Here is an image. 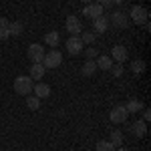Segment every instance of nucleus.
<instances>
[{"instance_id": "f257e3e1", "label": "nucleus", "mask_w": 151, "mask_h": 151, "mask_svg": "<svg viewBox=\"0 0 151 151\" xmlns=\"http://www.w3.org/2000/svg\"><path fill=\"white\" fill-rule=\"evenodd\" d=\"M32 87H35V83H32L30 77H26V75H20V77L14 79V91L18 95H22V97L32 93Z\"/></svg>"}, {"instance_id": "f03ea898", "label": "nucleus", "mask_w": 151, "mask_h": 151, "mask_svg": "<svg viewBox=\"0 0 151 151\" xmlns=\"http://www.w3.org/2000/svg\"><path fill=\"white\" fill-rule=\"evenodd\" d=\"M60 63H63V55L58 48H50L48 52H45V58H42L45 69H57V67H60Z\"/></svg>"}, {"instance_id": "7ed1b4c3", "label": "nucleus", "mask_w": 151, "mask_h": 151, "mask_svg": "<svg viewBox=\"0 0 151 151\" xmlns=\"http://www.w3.org/2000/svg\"><path fill=\"white\" fill-rule=\"evenodd\" d=\"M147 18H149V12H147V8L145 6H139V4H135L131 10H129V20H133L135 24H143L147 22Z\"/></svg>"}, {"instance_id": "20e7f679", "label": "nucleus", "mask_w": 151, "mask_h": 151, "mask_svg": "<svg viewBox=\"0 0 151 151\" xmlns=\"http://www.w3.org/2000/svg\"><path fill=\"white\" fill-rule=\"evenodd\" d=\"M129 22L131 20H129V16L123 10H113L109 14V24H113L115 28H127Z\"/></svg>"}, {"instance_id": "39448f33", "label": "nucleus", "mask_w": 151, "mask_h": 151, "mask_svg": "<svg viewBox=\"0 0 151 151\" xmlns=\"http://www.w3.org/2000/svg\"><path fill=\"white\" fill-rule=\"evenodd\" d=\"M127 109H125V105H117L111 109V113H109V119H111V123H115V125H123L125 121H127Z\"/></svg>"}, {"instance_id": "423d86ee", "label": "nucleus", "mask_w": 151, "mask_h": 151, "mask_svg": "<svg viewBox=\"0 0 151 151\" xmlns=\"http://www.w3.org/2000/svg\"><path fill=\"white\" fill-rule=\"evenodd\" d=\"M65 28H67V32L70 36H79L83 32V24H81V18L79 16H75V14H70L67 16V22H65Z\"/></svg>"}, {"instance_id": "0eeeda50", "label": "nucleus", "mask_w": 151, "mask_h": 151, "mask_svg": "<svg viewBox=\"0 0 151 151\" xmlns=\"http://www.w3.org/2000/svg\"><path fill=\"white\" fill-rule=\"evenodd\" d=\"M45 47L42 45H38V42H32L30 47H28V50H26V55H28V58L32 60V63H42V58H45Z\"/></svg>"}, {"instance_id": "6e6552de", "label": "nucleus", "mask_w": 151, "mask_h": 151, "mask_svg": "<svg viewBox=\"0 0 151 151\" xmlns=\"http://www.w3.org/2000/svg\"><path fill=\"white\" fill-rule=\"evenodd\" d=\"M103 12H105L103 6L97 4V2H93V4H85V8H83V16H87V18L95 20V18H99V16H103Z\"/></svg>"}, {"instance_id": "1a4fd4ad", "label": "nucleus", "mask_w": 151, "mask_h": 151, "mask_svg": "<svg viewBox=\"0 0 151 151\" xmlns=\"http://www.w3.org/2000/svg\"><path fill=\"white\" fill-rule=\"evenodd\" d=\"M111 58H113V63H121V65H123L129 58V50L123 47V45H115L113 50H111Z\"/></svg>"}, {"instance_id": "9d476101", "label": "nucleus", "mask_w": 151, "mask_h": 151, "mask_svg": "<svg viewBox=\"0 0 151 151\" xmlns=\"http://www.w3.org/2000/svg\"><path fill=\"white\" fill-rule=\"evenodd\" d=\"M85 45H83L81 36H69V40H67V50H69L70 55H81Z\"/></svg>"}, {"instance_id": "9b49d317", "label": "nucleus", "mask_w": 151, "mask_h": 151, "mask_svg": "<svg viewBox=\"0 0 151 151\" xmlns=\"http://www.w3.org/2000/svg\"><path fill=\"white\" fill-rule=\"evenodd\" d=\"M107 28H109V18L105 14L93 20V32L95 35H103V32H107Z\"/></svg>"}, {"instance_id": "f8f14e48", "label": "nucleus", "mask_w": 151, "mask_h": 151, "mask_svg": "<svg viewBox=\"0 0 151 151\" xmlns=\"http://www.w3.org/2000/svg\"><path fill=\"white\" fill-rule=\"evenodd\" d=\"M129 131L135 135V137H145V133H147V123L139 119V121H135V123H131L129 125Z\"/></svg>"}, {"instance_id": "ddd939ff", "label": "nucleus", "mask_w": 151, "mask_h": 151, "mask_svg": "<svg viewBox=\"0 0 151 151\" xmlns=\"http://www.w3.org/2000/svg\"><path fill=\"white\" fill-rule=\"evenodd\" d=\"M32 91H35V95L38 97V99H47V97H50V87H48L47 83H42V81H38L32 87Z\"/></svg>"}, {"instance_id": "4468645a", "label": "nucleus", "mask_w": 151, "mask_h": 151, "mask_svg": "<svg viewBox=\"0 0 151 151\" xmlns=\"http://www.w3.org/2000/svg\"><path fill=\"white\" fill-rule=\"evenodd\" d=\"M45 67H42V63H32V67H30V79L32 81H42V77H45Z\"/></svg>"}, {"instance_id": "2eb2a0df", "label": "nucleus", "mask_w": 151, "mask_h": 151, "mask_svg": "<svg viewBox=\"0 0 151 151\" xmlns=\"http://www.w3.org/2000/svg\"><path fill=\"white\" fill-rule=\"evenodd\" d=\"M58 42H60V35H58L57 30H50L45 35V45H48L50 48H57Z\"/></svg>"}, {"instance_id": "dca6fc26", "label": "nucleus", "mask_w": 151, "mask_h": 151, "mask_svg": "<svg viewBox=\"0 0 151 151\" xmlns=\"http://www.w3.org/2000/svg\"><path fill=\"white\" fill-rule=\"evenodd\" d=\"M95 63H97V69H101V70H109L113 67V58L107 57V55H99Z\"/></svg>"}, {"instance_id": "f3484780", "label": "nucleus", "mask_w": 151, "mask_h": 151, "mask_svg": "<svg viewBox=\"0 0 151 151\" xmlns=\"http://www.w3.org/2000/svg\"><path fill=\"white\" fill-rule=\"evenodd\" d=\"M81 73H83V77H93L95 73H97V63H95V58H89V60L83 65Z\"/></svg>"}, {"instance_id": "a211bd4d", "label": "nucleus", "mask_w": 151, "mask_h": 151, "mask_svg": "<svg viewBox=\"0 0 151 151\" xmlns=\"http://www.w3.org/2000/svg\"><path fill=\"white\" fill-rule=\"evenodd\" d=\"M109 143H111L113 147H121V145H123V131H119V129L111 131V135H109Z\"/></svg>"}, {"instance_id": "6ab92c4d", "label": "nucleus", "mask_w": 151, "mask_h": 151, "mask_svg": "<svg viewBox=\"0 0 151 151\" xmlns=\"http://www.w3.org/2000/svg\"><path fill=\"white\" fill-rule=\"evenodd\" d=\"M81 40H83V45H89V47H91V45H93L95 40H97V35H95L93 30H83L81 35Z\"/></svg>"}, {"instance_id": "aec40b11", "label": "nucleus", "mask_w": 151, "mask_h": 151, "mask_svg": "<svg viewBox=\"0 0 151 151\" xmlns=\"http://www.w3.org/2000/svg\"><path fill=\"white\" fill-rule=\"evenodd\" d=\"M125 109H127V113H139L141 109H143V103H141L139 99H131V101L125 105Z\"/></svg>"}, {"instance_id": "412c9836", "label": "nucleus", "mask_w": 151, "mask_h": 151, "mask_svg": "<svg viewBox=\"0 0 151 151\" xmlns=\"http://www.w3.org/2000/svg\"><path fill=\"white\" fill-rule=\"evenodd\" d=\"M22 30H24V24L22 22H10L8 24V32H10V36H18V35H22Z\"/></svg>"}, {"instance_id": "4be33fe9", "label": "nucleus", "mask_w": 151, "mask_h": 151, "mask_svg": "<svg viewBox=\"0 0 151 151\" xmlns=\"http://www.w3.org/2000/svg\"><path fill=\"white\" fill-rule=\"evenodd\" d=\"M26 105L30 111H36V109H40V99L36 95H26Z\"/></svg>"}, {"instance_id": "5701e85b", "label": "nucleus", "mask_w": 151, "mask_h": 151, "mask_svg": "<svg viewBox=\"0 0 151 151\" xmlns=\"http://www.w3.org/2000/svg\"><path fill=\"white\" fill-rule=\"evenodd\" d=\"M131 70H133L135 75H141V73L145 70V60H141V58H135V60H131Z\"/></svg>"}, {"instance_id": "b1692460", "label": "nucleus", "mask_w": 151, "mask_h": 151, "mask_svg": "<svg viewBox=\"0 0 151 151\" xmlns=\"http://www.w3.org/2000/svg\"><path fill=\"white\" fill-rule=\"evenodd\" d=\"M95 151H115V147L109 143V139H103V141H99V143H97Z\"/></svg>"}, {"instance_id": "393cba45", "label": "nucleus", "mask_w": 151, "mask_h": 151, "mask_svg": "<svg viewBox=\"0 0 151 151\" xmlns=\"http://www.w3.org/2000/svg\"><path fill=\"white\" fill-rule=\"evenodd\" d=\"M109 70L113 73V77H121V75H123V65H121V63H113V67Z\"/></svg>"}, {"instance_id": "a878e982", "label": "nucleus", "mask_w": 151, "mask_h": 151, "mask_svg": "<svg viewBox=\"0 0 151 151\" xmlns=\"http://www.w3.org/2000/svg\"><path fill=\"white\" fill-rule=\"evenodd\" d=\"M85 55H87V58H97V57H99V50H97L95 47H87Z\"/></svg>"}, {"instance_id": "bb28decb", "label": "nucleus", "mask_w": 151, "mask_h": 151, "mask_svg": "<svg viewBox=\"0 0 151 151\" xmlns=\"http://www.w3.org/2000/svg\"><path fill=\"white\" fill-rule=\"evenodd\" d=\"M10 36V32H8V28H0V40H6Z\"/></svg>"}, {"instance_id": "cd10ccee", "label": "nucleus", "mask_w": 151, "mask_h": 151, "mask_svg": "<svg viewBox=\"0 0 151 151\" xmlns=\"http://www.w3.org/2000/svg\"><path fill=\"white\" fill-rule=\"evenodd\" d=\"M8 24H10V20H8V18L0 16V28H8Z\"/></svg>"}, {"instance_id": "c85d7f7f", "label": "nucleus", "mask_w": 151, "mask_h": 151, "mask_svg": "<svg viewBox=\"0 0 151 151\" xmlns=\"http://www.w3.org/2000/svg\"><path fill=\"white\" fill-rule=\"evenodd\" d=\"M95 2H97V4H101V6H111V4H113V0H95Z\"/></svg>"}, {"instance_id": "c756f323", "label": "nucleus", "mask_w": 151, "mask_h": 151, "mask_svg": "<svg viewBox=\"0 0 151 151\" xmlns=\"http://www.w3.org/2000/svg\"><path fill=\"white\" fill-rule=\"evenodd\" d=\"M149 119H151V111H149V109H145V111H143V121L147 123Z\"/></svg>"}, {"instance_id": "7c9ffc66", "label": "nucleus", "mask_w": 151, "mask_h": 151, "mask_svg": "<svg viewBox=\"0 0 151 151\" xmlns=\"http://www.w3.org/2000/svg\"><path fill=\"white\" fill-rule=\"evenodd\" d=\"M115 151H131V149H127V147H123V145H121V147H115Z\"/></svg>"}, {"instance_id": "2f4dec72", "label": "nucleus", "mask_w": 151, "mask_h": 151, "mask_svg": "<svg viewBox=\"0 0 151 151\" xmlns=\"http://www.w3.org/2000/svg\"><path fill=\"white\" fill-rule=\"evenodd\" d=\"M81 2H85V4H93L95 0H81Z\"/></svg>"}, {"instance_id": "473e14b6", "label": "nucleus", "mask_w": 151, "mask_h": 151, "mask_svg": "<svg viewBox=\"0 0 151 151\" xmlns=\"http://www.w3.org/2000/svg\"><path fill=\"white\" fill-rule=\"evenodd\" d=\"M125 0H113V4H123Z\"/></svg>"}]
</instances>
